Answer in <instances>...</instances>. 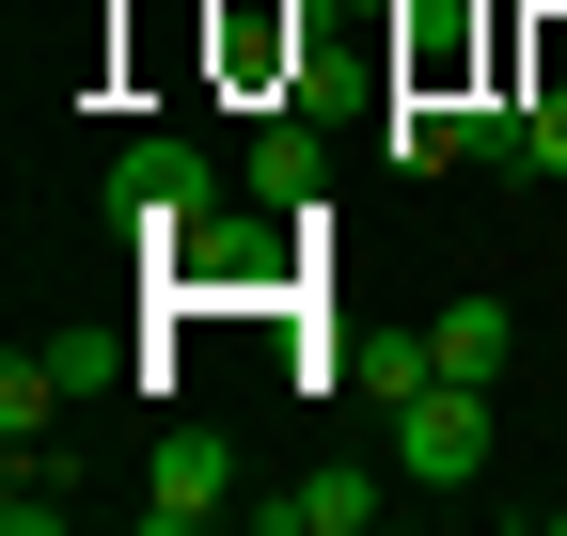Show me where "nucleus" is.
I'll return each mask as SVG.
<instances>
[{
	"instance_id": "6e6552de",
	"label": "nucleus",
	"mask_w": 567,
	"mask_h": 536,
	"mask_svg": "<svg viewBox=\"0 0 567 536\" xmlns=\"http://www.w3.org/2000/svg\"><path fill=\"white\" fill-rule=\"evenodd\" d=\"M379 143H394V174H442V158H473V143H457V95H394V126H379Z\"/></svg>"
},
{
	"instance_id": "9b49d317",
	"label": "nucleus",
	"mask_w": 567,
	"mask_h": 536,
	"mask_svg": "<svg viewBox=\"0 0 567 536\" xmlns=\"http://www.w3.org/2000/svg\"><path fill=\"white\" fill-rule=\"evenodd\" d=\"M551 536H567V505H551Z\"/></svg>"
},
{
	"instance_id": "9d476101",
	"label": "nucleus",
	"mask_w": 567,
	"mask_h": 536,
	"mask_svg": "<svg viewBox=\"0 0 567 536\" xmlns=\"http://www.w3.org/2000/svg\"><path fill=\"white\" fill-rule=\"evenodd\" d=\"M0 536H63V489L32 474V442H17V474H0Z\"/></svg>"
},
{
	"instance_id": "20e7f679",
	"label": "nucleus",
	"mask_w": 567,
	"mask_h": 536,
	"mask_svg": "<svg viewBox=\"0 0 567 536\" xmlns=\"http://www.w3.org/2000/svg\"><path fill=\"white\" fill-rule=\"evenodd\" d=\"M505 363H520V316L505 300H442V316H425V379H473L488 394Z\"/></svg>"
},
{
	"instance_id": "f03ea898",
	"label": "nucleus",
	"mask_w": 567,
	"mask_h": 536,
	"mask_svg": "<svg viewBox=\"0 0 567 536\" xmlns=\"http://www.w3.org/2000/svg\"><path fill=\"white\" fill-rule=\"evenodd\" d=\"M394 457H410V489H473L488 474V394L473 379H410L394 394Z\"/></svg>"
},
{
	"instance_id": "423d86ee",
	"label": "nucleus",
	"mask_w": 567,
	"mask_h": 536,
	"mask_svg": "<svg viewBox=\"0 0 567 536\" xmlns=\"http://www.w3.org/2000/svg\"><path fill=\"white\" fill-rule=\"evenodd\" d=\"M316 189H331V143H316V126H300V111H284V126H268V143H252V206H284V221H300V206H316Z\"/></svg>"
},
{
	"instance_id": "7ed1b4c3",
	"label": "nucleus",
	"mask_w": 567,
	"mask_h": 536,
	"mask_svg": "<svg viewBox=\"0 0 567 536\" xmlns=\"http://www.w3.org/2000/svg\"><path fill=\"white\" fill-rule=\"evenodd\" d=\"M205 189H221V158H205V143H174V126H158V143H126V158H111V206H126L142 237H158V252H174V237L205 221Z\"/></svg>"
},
{
	"instance_id": "f257e3e1",
	"label": "nucleus",
	"mask_w": 567,
	"mask_h": 536,
	"mask_svg": "<svg viewBox=\"0 0 567 536\" xmlns=\"http://www.w3.org/2000/svg\"><path fill=\"white\" fill-rule=\"evenodd\" d=\"M205 520H252L237 442L221 426H158V457H142V536H205Z\"/></svg>"
},
{
	"instance_id": "1a4fd4ad",
	"label": "nucleus",
	"mask_w": 567,
	"mask_h": 536,
	"mask_svg": "<svg viewBox=\"0 0 567 536\" xmlns=\"http://www.w3.org/2000/svg\"><path fill=\"white\" fill-rule=\"evenodd\" d=\"M48 411H63V348H17V363H0V426L48 442Z\"/></svg>"
},
{
	"instance_id": "0eeeda50",
	"label": "nucleus",
	"mask_w": 567,
	"mask_h": 536,
	"mask_svg": "<svg viewBox=\"0 0 567 536\" xmlns=\"http://www.w3.org/2000/svg\"><path fill=\"white\" fill-rule=\"evenodd\" d=\"M457 143L473 174H536V95H457Z\"/></svg>"
},
{
	"instance_id": "39448f33",
	"label": "nucleus",
	"mask_w": 567,
	"mask_h": 536,
	"mask_svg": "<svg viewBox=\"0 0 567 536\" xmlns=\"http://www.w3.org/2000/svg\"><path fill=\"white\" fill-rule=\"evenodd\" d=\"M379 474H300V489H252V536H363Z\"/></svg>"
}]
</instances>
